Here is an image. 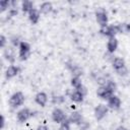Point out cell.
Segmentation results:
<instances>
[{
  "label": "cell",
  "mask_w": 130,
  "mask_h": 130,
  "mask_svg": "<svg viewBox=\"0 0 130 130\" xmlns=\"http://www.w3.org/2000/svg\"><path fill=\"white\" fill-rule=\"evenodd\" d=\"M23 102H24V95H23V93L20 92V91H17V92H15V93H13V94L10 96V99H9V105H10V107L13 108V109H15V108L21 106V105L23 104Z\"/></svg>",
  "instance_id": "obj_1"
},
{
  "label": "cell",
  "mask_w": 130,
  "mask_h": 130,
  "mask_svg": "<svg viewBox=\"0 0 130 130\" xmlns=\"http://www.w3.org/2000/svg\"><path fill=\"white\" fill-rule=\"evenodd\" d=\"M30 54V46L26 42H20L19 45V58L21 61L26 60Z\"/></svg>",
  "instance_id": "obj_2"
},
{
  "label": "cell",
  "mask_w": 130,
  "mask_h": 130,
  "mask_svg": "<svg viewBox=\"0 0 130 130\" xmlns=\"http://www.w3.org/2000/svg\"><path fill=\"white\" fill-rule=\"evenodd\" d=\"M100 32L104 36L109 37V39H111V38H115V35L118 34L119 30H118L117 25H107L105 27H102Z\"/></svg>",
  "instance_id": "obj_3"
},
{
  "label": "cell",
  "mask_w": 130,
  "mask_h": 130,
  "mask_svg": "<svg viewBox=\"0 0 130 130\" xmlns=\"http://www.w3.org/2000/svg\"><path fill=\"white\" fill-rule=\"evenodd\" d=\"M96 94L103 100H109L111 96L114 95V91L112 89H110L107 85H104V86L99 87V89L96 91Z\"/></svg>",
  "instance_id": "obj_4"
},
{
  "label": "cell",
  "mask_w": 130,
  "mask_h": 130,
  "mask_svg": "<svg viewBox=\"0 0 130 130\" xmlns=\"http://www.w3.org/2000/svg\"><path fill=\"white\" fill-rule=\"evenodd\" d=\"M108 113V107L106 105H99L95 109H94V117L96 120H102Z\"/></svg>",
  "instance_id": "obj_5"
},
{
  "label": "cell",
  "mask_w": 130,
  "mask_h": 130,
  "mask_svg": "<svg viewBox=\"0 0 130 130\" xmlns=\"http://www.w3.org/2000/svg\"><path fill=\"white\" fill-rule=\"evenodd\" d=\"M52 118H53L54 122H56V123H62L66 120V116H65L64 112L61 109H58V108H56L52 112Z\"/></svg>",
  "instance_id": "obj_6"
},
{
  "label": "cell",
  "mask_w": 130,
  "mask_h": 130,
  "mask_svg": "<svg viewBox=\"0 0 130 130\" xmlns=\"http://www.w3.org/2000/svg\"><path fill=\"white\" fill-rule=\"evenodd\" d=\"M31 116H32V113H31L27 108H23V109H21V110L17 113V120H18L19 122L23 123V122L27 121Z\"/></svg>",
  "instance_id": "obj_7"
},
{
  "label": "cell",
  "mask_w": 130,
  "mask_h": 130,
  "mask_svg": "<svg viewBox=\"0 0 130 130\" xmlns=\"http://www.w3.org/2000/svg\"><path fill=\"white\" fill-rule=\"evenodd\" d=\"M95 17H96V21L98 23L102 26V27H105L108 25V16H107V13L105 11H99L95 13Z\"/></svg>",
  "instance_id": "obj_8"
},
{
  "label": "cell",
  "mask_w": 130,
  "mask_h": 130,
  "mask_svg": "<svg viewBox=\"0 0 130 130\" xmlns=\"http://www.w3.org/2000/svg\"><path fill=\"white\" fill-rule=\"evenodd\" d=\"M108 106L111 108V109H114V110H118L121 106V101L120 99L117 96V95H113L111 96L109 100H108Z\"/></svg>",
  "instance_id": "obj_9"
},
{
  "label": "cell",
  "mask_w": 130,
  "mask_h": 130,
  "mask_svg": "<svg viewBox=\"0 0 130 130\" xmlns=\"http://www.w3.org/2000/svg\"><path fill=\"white\" fill-rule=\"evenodd\" d=\"M35 101L41 107H45L47 102H48V96L45 92H39V93H37V95L35 98Z\"/></svg>",
  "instance_id": "obj_10"
},
{
  "label": "cell",
  "mask_w": 130,
  "mask_h": 130,
  "mask_svg": "<svg viewBox=\"0 0 130 130\" xmlns=\"http://www.w3.org/2000/svg\"><path fill=\"white\" fill-rule=\"evenodd\" d=\"M18 72H19V68H18L17 66H13V65H11V66H9V67L6 69L5 76H6L7 79H10V78L16 76V75L18 74Z\"/></svg>",
  "instance_id": "obj_11"
},
{
  "label": "cell",
  "mask_w": 130,
  "mask_h": 130,
  "mask_svg": "<svg viewBox=\"0 0 130 130\" xmlns=\"http://www.w3.org/2000/svg\"><path fill=\"white\" fill-rule=\"evenodd\" d=\"M4 57H5V59H6L8 62L13 63L14 60H15L14 50H13L11 47H7V48L4 50Z\"/></svg>",
  "instance_id": "obj_12"
},
{
  "label": "cell",
  "mask_w": 130,
  "mask_h": 130,
  "mask_svg": "<svg viewBox=\"0 0 130 130\" xmlns=\"http://www.w3.org/2000/svg\"><path fill=\"white\" fill-rule=\"evenodd\" d=\"M117 47H118V41H117V39H116V38H111V39H109L108 45H107L108 52H109L110 54H113V53L116 51Z\"/></svg>",
  "instance_id": "obj_13"
},
{
  "label": "cell",
  "mask_w": 130,
  "mask_h": 130,
  "mask_svg": "<svg viewBox=\"0 0 130 130\" xmlns=\"http://www.w3.org/2000/svg\"><path fill=\"white\" fill-rule=\"evenodd\" d=\"M124 67H126L125 66V61L122 58L116 57V58L113 59V68L116 70V72L119 71V70H121Z\"/></svg>",
  "instance_id": "obj_14"
},
{
  "label": "cell",
  "mask_w": 130,
  "mask_h": 130,
  "mask_svg": "<svg viewBox=\"0 0 130 130\" xmlns=\"http://www.w3.org/2000/svg\"><path fill=\"white\" fill-rule=\"evenodd\" d=\"M69 122L70 123H73V124H81L82 123V116L78 113V112H72L70 117H69Z\"/></svg>",
  "instance_id": "obj_15"
},
{
  "label": "cell",
  "mask_w": 130,
  "mask_h": 130,
  "mask_svg": "<svg viewBox=\"0 0 130 130\" xmlns=\"http://www.w3.org/2000/svg\"><path fill=\"white\" fill-rule=\"evenodd\" d=\"M39 18H40V11L32 8L29 12H28V19L30 20L31 23L36 24L38 21H39Z\"/></svg>",
  "instance_id": "obj_16"
},
{
  "label": "cell",
  "mask_w": 130,
  "mask_h": 130,
  "mask_svg": "<svg viewBox=\"0 0 130 130\" xmlns=\"http://www.w3.org/2000/svg\"><path fill=\"white\" fill-rule=\"evenodd\" d=\"M52 8L53 7H52V4L50 2H44L40 7V11L43 14H48L52 11Z\"/></svg>",
  "instance_id": "obj_17"
},
{
  "label": "cell",
  "mask_w": 130,
  "mask_h": 130,
  "mask_svg": "<svg viewBox=\"0 0 130 130\" xmlns=\"http://www.w3.org/2000/svg\"><path fill=\"white\" fill-rule=\"evenodd\" d=\"M83 96H84V95H83L81 92H79L78 90L73 91V92L71 93V95H70L71 100H72L73 102H75V103H81V102L83 101Z\"/></svg>",
  "instance_id": "obj_18"
},
{
  "label": "cell",
  "mask_w": 130,
  "mask_h": 130,
  "mask_svg": "<svg viewBox=\"0 0 130 130\" xmlns=\"http://www.w3.org/2000/svg\"><path fill=\"white\" fill-rule=\"evenodd\" d=\"M32 2L31 1H28V0H24L23 2H22V4H21V9H22V11L25 13V12H29L31 9H32Z\"/></svg>",
  "instance_id": "obj_19"
},
{
  "label": "cell",
  "mask_w": 130,
  "mask_h": 130,
  "mask_svg": "<svg viewBox=\"0 0 130 130\" xmlns=\"http://www.w3.org/2000/svg\"><path fill=\"white\" fill-rule=\"evenodd\" d=\"M71 85L74 87V88H76V89H78L82 84H81V81H80V78L79 77H72V79H71Z\"/></svg>",
  "instance_id": "obj_20"
},
{
  "label": "cell",
  "mask_w": 130,
  "mask_h": 130,
  "mask_svg": "<svg viewBox=\"0 0 130 130\" xmlns=\"http://www.w3.org/2000/svg\"><path fill=\"white\" fill-rule=\"evenodd\" d=\"M59 130H70V122H69V120H65L64 122H62Z\"/></svg>",
  "instance_id": "obj_21"
},
{
  "label": "cell",
  "mask_w": 130,
  "mask_h": 130,
  "mask_svg": "<svg viewBox=\"0 0 130 130\" xmlns=\"http://www.w3.org/2000/svg\"><path fill=\"white\" fill-rule=\"evenodd\" d=\"M11 2L7 1V0H3V1H0V8H1V12H3L6 8H8V6L10 5Z\"/></svg>",
  "instance_id": "obj_22"
},
{
  "label": "cell",
  "mask_w": 130,
  "mask_h": 130,
  "mask_svg": "<svg viewBox=\"0 0 130 130\" xmlns=\"http://www.w3.org/2000/svg\"><path fill=\"white\" fill-rule=\"evenodd\" d=\"M110 89H112L113 91H115L116 90V88H117V85H116V83L114 82V81H111V80H109L108 82H107V84H106Z\"/></svg>",
  "instance_id": "obj_23"
},
{
  "label": "cell",
  "mask_w": 130,
  "mask_h": 130,
  "mask_svg": "<svg viewBox=\"0 0 130 130\" xmlns=\"http://www.w3.org/2000/svg\"><path fill=\"white\" fill-rule=\"evenodd\" d=\"M10 40H11V43H12V45H13L14 47H16V46H19V45H20L19 39H18L17 37H12Z\"/></svg>",
  "instance_id": "obj_24"
},
{
  "label": "cell",
  "mask_w": 130,
  "mask_h": 130,
  "mask_svg": "<svg viewBox=\"0 0 130 130\" xmlns=\"http://www.w3.org/2000/svg\"><path fill=\"white\" fill-rule=\"evenodd\" d=\"M5 44H6V38L2 35V36H0V47L1 48H4L5 47Z\"/></svg>",
  "instance_id": "obj_25"
},
{
  "label": "cell",
  "mask_w": 130,
  "mask_h": 130,
  "mask_svg": "<svg viewBox=\"0 0 130 130\" xmlns=\"http://www.w3.org/2000/svg\"><path fill=\"white\" fill-rule=\"evenodd\" d=\"M76 90H78L79 92H81L83 95H85V94H86V88H85L83 85H81V86H80L78 89H76Z\"/></svg>",
  "instance_id": "obj_26"
},
{
  "label": "cell",
  "mask_w": 130,
  "mask_h": 130,
  "mask_svg": "<svg viewBox=\"0 0 130 130\" xmlns=\"http://www.w3.org/2000/svg\"><path fill=\"white\" fill-rule=\"evenodd\" d=\"M17 14V10L16 9H11L9 11V16H13V15H16Z\"/></svg>",
  "instance_id": "obj_27"
},
{
  "label": "cell",
  "mask_w": 130,
  "mask_h": 130,
  "mask_svg": "<svg viewBox=\"0 0 130 130\" xmlns=\"http://www.w3.org/2000/svg\"><path fill=\"white\" fill-rule=\"evenodd\" d=\"M37 130H49V128L47 126H45V125H41V126H39L37 128Z\"/></svg>",
  "instance_id": "obj_28"
},
{
  "label": "cell",
  "mask_w": 130,
  "mask_h": 130,
  "mask_svg": "<svg viewBox=\"0 0 130 130\" xmlns=\"http://www.w3.org/2000/svg\"><path fill=\"white\" fill-rule=\"evenodd\" d=\"M4 125H5V119L4 116L1 115V128H4Z\"/></svg>",
  "instance_id": "obj_29"
},
{
  "label": "cell",
  "mask_w": 130,
  "mask_h": 130,
  "mask_svg": "<svg viewBox=\"0 0 130 130\" xmlns=\"http://www.w3.org/2000/svg\"><path fill=\"white\" fill-rule=\"evenodd\" d=\"M116 130H127V129H126L125 127H123V126H119V127H118Z\"/></svg>",
  "instance_id": "obj_30"
}]
</instances>
